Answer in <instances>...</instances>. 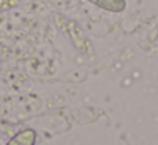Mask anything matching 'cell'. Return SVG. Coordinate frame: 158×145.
Listing matches in <instances>:
<instances>
[{
  "label": "cell",
  "mask_w": 158,
  "mask_h": 145,
  "mask_svg": "<svg viewBox=\"0 0 158 145\" xmlns=\"http://www.w3.org/2000/svg\"><path fill=\"white\" fill-rule=\"evenodd\" d=\"M5 145H36V131L32 128H24L17 131Z\"/></svg>",
  "instance_id": "6da1fadb"
},
{
  "label": "cell",
  "mask_w": 158,
  "mask_h": 145,
  "mask_svg": "<svg viewBox=\"0 0 158 145\" xmlns=\"http://www.w3.org/2000/svg\"><path fill=\"white\" fill-rule=\"evenodd\" d=\"M107 12H123L126 9V0H87Z\"/></svg>",
  "instance_id": "7a4b0ae2"
}]
</instances>
